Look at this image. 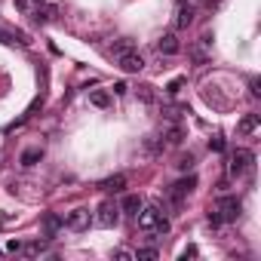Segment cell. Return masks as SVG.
<instances>
[{"instance_id":"1","label":"cell","mask_w":261,"mask_h":261,"mask_svg":"<svg viewBox=\"0 0 261 261\" xmlns=\"http://www.w3.org/2000/svg\"><path fill=\"white\" fill-rule=\"evenodd\" d=\"M136 218H139V227L142 230H157V233H166L169 230V221H166V215H163V209L157 203H145Z\"/></svg>"},{"instance_id":"2","label":"cell","mask_w":261,"mask_h":261,"mask_svg":"<svg viewBox=\"0 0 261 261\" xmlns=\"http://www.w3.org/2000/svg\"><path fill=\"white\" fill-rule=\"evenodd\" d=\"M252 166H255V154L249 148H237L233 157H230V175L233 178H243L246 172H252Z\"/></svg>"},{"instance_id":"3","label":"cell","mask_w":261,"mask_h":261,"mask_svg":"<svg viewBox=\"0 0 261 261\" xmlns=\"http://www.w3.org/2000/svg\"><path fill=\"white\" fill-rule=\"evenodd\" d=\"M117 59V65L126 71V74H139L142 68H145V56L136 49V46H129V49H123V53H117L114 56Z\"/></svg>"},{"instance_id":"4","label":"cell","mask_w":261,"mask_h":261,"mask_svg":"<svg viewBox=\"0 0 261 261\" xmlns=\"http://www.w3.org/2000/svg\"><path fill=\"white\" fill-rule=\"evenodd\" d=\"M215 212L221 215V221H237L243 215V203H240V197H221Z\"/></svg>"},{"instance_id":"5","label":"cell","mask_w":261,"mask_h":261,"mask_svg":"<svg viewBox=\"0 0 261 261\" xmlns=\"http://www.w3.org/2000/svg\"><path fill=\"white\" fill-rule=\"evenodd\" d=\"M197 188V175H188V178H181V181H175L172 188H169V200H172V206H181L185 200H188V194Z\"/></svg>"},{"instance_id":"6","label":"cell","mask_w":261,"mask_h":261,"mask_svg":"<svg viewBox=\"0 0 261 261\" xmlns=\"http://www.w3.org/2000/svg\"><path fill=\"white\" fill-rule=\"evenodd\" d=\"M120 221V206H114L111 200H105L98 209H95V224L98 227H114Z\"/></svg>"},{"instance_id":"7","label":"cell","mask_w":261,"mask_h":261,"mask_svg":"<svg viewBox=\"0 0 261 261\" xmlns=\"http://www.w3.org/2000/svg\"><path fill=\"white\" fill-rule=\"evenodd\" d=\"M160 139H163V145H166V148H178V145H181V139H185V129H181L175 120H169V123L163 126Z\"/></svg>"},{"instance_id":"8","label":"cell","mask_w":261,"mask_h":261,"mask_svg":"<svg viewBox=\"0 0 261 261\" xmlns=\"http://www.w3.org/2000/svg\"><path fill=\"white\" fill-rule=\"evenodd\" d=\"M89 221H92L89 209H74V212H68V221H65V224H68L71 230H86Z\"/></svg>"},{"instance_id":"9","label":"cell","mask_w":261,"mask_h":261,"mask_svg":"<svg viewBox=\"0 0 261 261\" xmlns=\"http://www.w3.org/2000/svg\"><path fill=\"white\" fill-rule=\"evenodd\" d=\"M157 53H160V56H178V53H181L178 37H175V34H163V37L157 40Z\"/></svg>"},{"instance_id":"10","label":"cell","mask_w":261,"mask_h":261,"mask_svg":"<svg viewBox=\"0 0 261 261\" xmlns=\"http://www.w3.org/2000/svg\"><path fill=\"white\" fill-rule=\"evenodd\" d=\"M194 16H197V10L188 4V0H181V4H178V13H175V25H178V28H191V25H194Z\"/></svg>"},{"instance_id":"11","label":"cell","mask_w":261,"mask_h":261,"mask_svg":"<svg viewBox=\"0 0 261 261\" xmlns=\"http://www.w3.org/2000/svg\"><path fill=\"white\" fill-rule=\"evenodd\" d=\"M62 224H65V218H62V215L46 212V215H43V237H46V240H53V237L62 230Z\"/></svg>"},{"instance_id":"12","label":"cell","mask_w":261,"mask_h":261,"mask_svg":"<svg viewBox=\"0 0 261 261\" xmlns=\"http://www.w3.org/2000/svg\"><path fill=\"white\" fill-rule=\"evenodd\" d=\"M105 194H123V188H126V175L123 172H117V175H111V178H105L101 185H98Z\"/></svg>"},{"instance_id":"13","label":"cell","mask_w":261,"mask_h":261,"mask_svg":"<svg viewBox=\"0 0 261 261\" xmlns=\"http://www.w3.org/2000/svg\"><path fill=\"white\" fill-rule=\"evenodd\" d=\"M142 206H145V200H142L139 194H126V197H123V206H120V212H126V215H133V218H136Z\"/></svg>"},{"instance_id":"14","label":"cell","mask_w":261,"mask_h":261,"mask_svg":"<svg viewBox=\"0 0 261 261\" xmlns=\"http://www.w3.org/2000/svg\"><path fill=\"white\" fill-rule=\"evenodd\" d=\"M258 126H261V114H246L237 129H240V136H252V133H258Z\"/></svg>"},{"instance_id":"15","label":"cell","mask_w":261,"mask_h":261,"mask_svg":"<svg viewBox=\"0 0 261 261\" xmlns=\"http://www.w3.org/2000/svg\"><path fill=\"white\" fill-rule=\"evenodd\" d=\"M31 19H34V25H49L56 19V7H37L31 13Z\"/></svg>"},{"instance_id":"16","label":"cell","mask_w":261,"mask_h":261,"mask_svg":"<svg viewBox=\"0 0 261 261\" xmlns=\"http://www.w3.org/2000/svg\"><path fill=\"white\" fill-rule=\"evenodd\" d=\"M145 151H148L151 157H160V154L166 151V145H163L160 136H148V139H145Z\"/></svg>"},{"instance_id":"17","label":"cell","mask_w":261,"mask_h":261,"mask_svg":"<svg viewBox=\"0 0 261 261\" xmlns=\"http://www.w3.org/2000/svg\"><path fill=\"white\" fill-rule=\"evenodd\" d=\"M89 105H95V108H108V105H111V92H105V89H92V92H89Z\"/></svg>"},{"instance_id":"18","label":"cell","mask_w":261,"mask_h":261,"mask_svg":"<svg viewBox=\"0 0 261 261\" xmlns=\"http://www.w3.org/2000/svg\"><path fill=\"white\" fill-rule=\"evenodd\" d=\"M43 160V151L40 148H28V151H22V166H37Z\"/></svg>"},{"instance_id":"19","label":"cell","mask_w":261,"mask_h":261,"mask_svg":"<svg viewBox=\"0 0 261 261\" xmlns=\"http://www.w3.org/2000/svg\"><path fill=\"white\" fill-rule=\"evenodd\" d=\"M43 4H46V0H16V7H19L22 13H28V16H31L37 7H43Z\"/></svg>"},{"instance_id":"20","label":"cell","mask_w":261,"mask_h":261,"mask_svg":"<svg viewBox=\"0 0 261 261\" xmlns=\"http://www.w3.org/2000/svg\"><path fill=\"white\" fill-rule=\"evenodd\" d=\"M19 252H22V255H28V258H34V255H40V252H43V243H28V246H22Z\"/></svg>"},{"instance_id":"21","label":"cell","mask_w":261,"mask_h":261,"mask_svg":"<svg viewBox=\"0 0 261 261\" xmlns=\"http://www.w3.org/2000/svg\"><path fill=\"white\" fill-rule=\"evenodd\" d=\"M139 98H142L145 105H154V92H151V86H139Z\"/></svg>"},{"instance_id":"22","label":"cell","mask_w":261,"mask_h":261,"mask_svg":"<svg viewBox=\"0 0 261 261\" xmlns=\"http://www.w3.org/2000/svg\"><path fill=\"white\" fill-rule=\"evenodd\" d=\"M136 258H145V261H154V258H160V252H157V249H139V252H136Z\"/></svg>"},{"instance_id":"23","label":"cell","mask_w":261,"mask_h":261,"mask_svg":"<svg viewBox=\"0 0 261 261\" xmlns=\"http://www.w3.org/2000/svg\"><path fill=\"white\" fill-rule=\"evenodd\" d=\"M181 86H185V77H175V80L166 86V92H169V95H178V89H181Z\"/></svg>"},{"instance_id":"24","label":"cell","mask_w":261,"mask_h":261,"mask_svg":"<svg viewBox=\"0 0 261 261\" xmlns=\"http://www.w3.org/2000/svg\"><path fill=\"white\" fill-rule=\"evenodd\" d=\"M175 166H178L181 172H188V169L194 166V154H188V157H178V163H175Z\"/></svg>"},{"instance_id":"25","label":"cell","mask_w":261,"mask_h":261,"mask_svg":"<svg viewBox=\"0 0 261 261\" xmlns=\"http://www.w3.org/2000/svg\"><path fill=\"white\" fill-rule=\"evenodd\" d=\"M209 151H215V154H221V151H224V139H221V136H215V139L209 142Z\"/></svg>"},{"instance_id":"26","label":"cell","mask_w":261,"mask_h":261,"mask_svg":"<svg viewBox=\"0 0 261 261\" xmlns=\"http://www.w3.org/2000/svg\"><path fill=\"white\" fill-rule=\"evenodd\" d=\"M129 46H133V43H129V40H117V43L111 46V53L117 56V53H123V49H129Z\"/></svg>"},{"instance_id":"27","label":"cell","mask_w":261,"mask_h":261,"mask_svg":"<svg viewBox=\"0 0 261 261\" xmlns=\"http://www.w3.org/2000/svg\"><path fill=\"white\" fill-rule=\"evenodd\" d=\"M206 221H209V227H221V224H224L218 212H209V218H206Z\"/></svg>"},{"instance_id":"28","label":"cell","mask_w":261,"mask_h":261,"mask_svg":"<svg viewBox=\"0 0 261 261\" xmlns=\"http://www.w3.org/2000/svg\"><path fill=\"white\" fill-rule=\"evenodd\" d=\"M114 255H117V258H123V261H129V258H136V252H129V249H117Z\"/></svg>"},{"instance_id":"29","label":"cell","mask_w":261,"mask_h":261,"mask_svg":"<svg viewBox=\"0 0 261 261\" xmlns=\"http://www.w3.org/2000/svg\"><path fill=\"white\" fill-rule=\"evenodd\" d=\"M188 258H197V246H188V249L181 252V261H188Z\"/></svg>"},{"instance_id":"30","label":"cell","mask_w":261,"mask_h":261,"mask_svg":"<svg viewBox=\"0 0 261 261\" xmlns=\"http://www.w3.org/2000/svg\"><path fill=\"white\" fill-rule=\"evenodd\" d=\"M249 86H252V95H261V80H258V77H252Z\"/></svg>"},{"instance_id":"31","label":"cell","mask_w":261,"mask_h":261,"mask_svg":"<svg viewBox=\"0 0 261 261\" xmlns=\"http://www.w3.org/2000/svg\"><path fill=\"white\" fill-rule=\"evenodd\" d=\"M126 89H129V86H126V83H114V92H117V95H123V92H126Z\"/></svg>"},{"instance_id":"32","label":"cell","mask_w":261,"mask_h":261,"mask_svg":"<svg viewBox=\"0 0 261 261\" xmlns=\"http://www.w3.org/2000/svg\"><path fill=\"white\" fill-rule=\"evenodd\" d=\"M0 40H10V34H7V31H4V28H0Z\"/></svg>"}]
</instances>
